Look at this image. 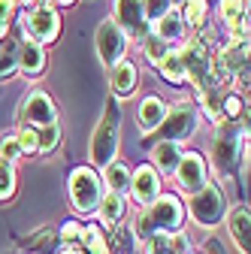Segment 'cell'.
<instances>
[{"instance_id": "1", "label": "cell", "mask_w": 251, "mask_h": 254, "mask_svg": "<svg viewBox=\"0 0 251 254\" xmlns=\"http://www.w3.org/2000/svg\"><path fill=\"white\" fill-rule=\"evenodd\" d=\"M245 142H248V124H242V121L218 124V130L212 136V167L221 179L233 176V170L239 164V151Z\"/></svg>"}, {"instance_id": "2", "label": "cell", "mask_w": 251, "mask_h": 254, "mask_svg": "<svg viewBox=\"0 0 251 254\" xmlns=\"http://www.w3.org/2000/svg\"><path fill=\"white\" fill-rule=\"evenodd\" d=\"M118 127H121L118 100L109 97L103 118L94 127V136H91V164L94 167H109L112 161H118Z\"/></svg>"}, {"instance_id": "3", "label": "cell", "mask_w": 251, "mask_h": 254, "mask_svg": "<svg viewBox=\"0 0 251 254\" xmlns=\"http://www.w3.org/2000/svg\"><path fill=\"white\" fill-rule=\"evenodd\" d=\"M67 194H70V206L79 215H94L106 194V185L100 179V173L94 167H76L67 179Z\"/></svg>"}, {"instance_id": "4", "label": "cell", "mask_w": 251, "mask_h": 254, "mask_svg": "<svg viewBox=\"0 0 251 254\" xmlns=\"http://www.w3.org/2000/svg\"><path fill=\"white\" fill-rule=\"evenodd\" d=\"M188 215H191L200 227H218L227 218V197H224L221 185L206 182L197 194H191V200H188Z\"/></svg>"}, {"instance_id": "5", "label": "cell", "mask_w": 251, "mask_h": 254, "mask_svg": "<svg viewBox=\"0 0 251 254\" xmlns=\"http://www.w3.org/2000/svg\"><path fill=\"white\" fill-rule=\"evenodd\" d=\"M21 30H24V40H34L43 49L52 46L61 37V12L55 9V3H40L34 9H27L21 18Z\"/></svg>"}, {"instance_id": "6", "label": "cell", "mask_w": 251, "mask_h": 254, "mask_svg": "<svg viewBox=\"0 0 251 254\" xmlns=\"http://www.w3.org/2000/svg\"><path fill=\"white\" fill-rule=\"evenodd\" d=\"M200 127V112L194 103H176V106H167V115L161 121V127L154 133H161L164 142H188Z\"/></svg>"}, {"instance_id": "7", "label": "cell", "mask_w": 251, "mask_h": 254, "mask_svg": "<svg viewBox=\"0 0 251 254\" xmlns=\"http://www.w3.org/2000/svg\"><path fill=\"white\" fill-rule=\"evenodd\" d=\"M182 67H185V82H191L194 88H203L212 79V49L203 43V37H188L185 46L179 49Z\"/></svg>"}, {"instance_id": "8", "label": "cell", "mask_w": 251, "mask_h": 254, "mask_svg": "<svg viewBox=\"0 0 251 254\" xmlns=\"http://www.w3.org/2000/svg\"><path fill=\"white\" fill-rule=\"evenodd\" d=\"M154 233H179L185 224V203L176 194H161L151 206L142 209Z\"/></svg>"}, {"instance_id": "9", "label": "cell", "mask_w": 251, "mask_h": 254, "mask_svg": "<svg viewBox=\"0 0 251 254\" xmlns=\"http://www.w3.org/2000/svg\"><path fill=\"white\" fill-rule=\"evenodd\" d=\"M94 43H97V55H100V61L106 64L109 70L115 67L118 61H124V55H127V49H130V40L124 37V30H121L112 18L100 21L97 34H94Z\"/></svg>"}, {"instance_id": "10", "label": "cell", "mask_w": 251, "mask_h": 254, "mask_svg": "<svg viewBox=\"0 0 251 254\" xmlns=\"http://www.w3.org/2000/svg\"><path fill=\"white\" fill-rule=\"evenodd\" d=\"M18 121L40 130V127H49L58 121V106L46 91H30L18 106Z\"/></svg>"}, {"instance_id": "11", "label": "cell", "mask_w": 251, "mask_h": 254, "mask_svg": "<svg viewBox=\"0 0 251 254\" xmlns=\"http://www.w3.org/2000/svg\"><path fill=\"white\" fill-rule=\"evenodd\" d=\"M173 176H176V185L185 190V194H197V190L209 182V161H206V154L185 151Z\"/></svg>"}, {"instance_id": "12", "label": "cell", "mask_w": 251, "mask_h": 254, "mask_svg": "<svg viewBox=\"0 0 251 254\" xmlns=\"http://www.w3.org/2000/svg\"><path fill=\"white\" fill-rule=\"evenodd\" d=\"M112 21L124 30L127 40H142L148 34V21L142 12V0H112Z\"/></svg>"}, {"instance_id": "13", "label": "cell", "mask_w": 251, "mask_h": 254, "mask_svg": "<svg viewBox=\"0 0 251 254\" xmlns=\"http://www.w3.org/2000/svg\"><path fill=\"white\" fill-rule=\"evenodd\" d=\"M130 194H133V200L142 209L151 206L154 200L161 197V173L154 167H148V164L133 167V173H130Z\"/></svg>"}, {"instance_id": "14", "label": "cell", "mask_w": 251, "mask_h": 254, "mask_svg": "<svg viewBox=\"0 0 251 254\" xmlns=\"http://www.w3.org/2000/svg\"><path fill=\"white\" fill-rule=\"evenodd\" d=\"M227 230H230V239L236 242V248L242 254H251V212H248V203H239L227 212Z\"/></svg>"}, {"instance_id": "15", "label": "cell", "mask_w": 251, "mask_h": 254, "mask_svg": "<svg viewBox=\"0 0 251 254\" xmlns=\"http://www.w3.org/2000/svg\"><path fill=\"white\" fill-rule=\"evenodd\" d=\"M46 70V49L34 40H21L18 43V73L27 79H40Z\"/></svg>"}, {"instance_id": "16", "label": "cell", "mask_w": 251, "mask_h": 254, "mask_svg": "<svg viewBox=\"0 0 251 254\" xmlns=\"http://www.w3.org/2000/svg\"><path fill=\"white\" fill-rule=\"evenodd\" d=\"M109 82H112V97H115V100H118V97L127 100L130 94L136 91V85H139V70H136V64H130L127 58L118 61L115 67L109 70Z\"/></svg>"}, {"instance_id": "17", "label": "cell", "mask_w": 251, "mask_h": 254, "mask_svg": "<svg viewBox=\"0 0 251 254\" xmlns=\"http://www.w3.org/2000/svg\"><path fill=\"white\" fill-rule=\"evenodd\" d=\"M182 154H185L182 142H164L161 139V142L151 145V167L158 170L161 176H173L179 161H182Z\"/></svg>"}, {"instance_id": "18", "label": "cell", "mask_w": 251, "mask_h": 254, "mask_svg": "<svg viewBox=\"0 0 251 254\" xmlns=\"http://www.w3.org/2000/svg\"><path fill=\"white\" fill-rule=\"evenodd\" d=\"M164 115H167V103L158 97V94H148V97L139 103V109H136V124H139V130H142V133H154V130L161 127Z\"/></svg>"}, {"instance_id": "19", "label": "cell", "mask_w": 251, "mask_h": 254, "mask_svg": "<svg viewBox=\"0 0 251 254\" xmlns=\"http://www.w3.org/2000/svg\"><path fill=\"white\" fill-rule=\"evenodd\" d=\"M130 173H133V167H130V164H124V161H112L109 167H103L100 179H103L106 190H112V194H121V197H127V190H130Z\"/></svg>"}, {"instance_id": "20", "label": "cell", "mask_w": 251, "mask_h": 254, "mask_svg": "<svg viewBox=\"0 0 251 254\" xmlns=\"http://www.w3.org/2000/svg\"><path fill=\"white\" fill-rule=\"evenodd\" d=\"M200 94H197V100H200V115H206L209 121H215V124H221L224 121V115H221V103H224V94H221V88L218 85H212V82H206L203 88H197Z\"/></svg>"}, {"instance_id": "21", "label": "cell", "mask_w": 251, "mask_h": 254, "mask_svg": "<svg viewBox=\"0 0 251 254\" xmlns=\"http://www.w3.org/2000/svg\"><path fill=\"white\" fill-rule=\"evenodd\" d=\"M148 30H151V34H158L164 43H176V40H182V37H185V30H188V27H185V21H182L179 9L173 6L164 18H158V21H154Z\"/></svg>"}, {"instance_id": "22", "label": "cell", "mask_w": 251, "mask_h": 254, "mask_svg": "<svg viewBox=\"0 0 251 254\" xmlns=\"http://www.w3.org/2000/svg\"><path fill=\"white\" fill-rule=\"evenodd\" d=\"M248 21V0H221L218 3V24H224V30H233Z\"/></svg>"}, {"instance_id": "23", "label": "cell", "mask_w": 251, "mask_h": 254, "mask_svg": "<svg viewBox=\"0 0 251 254\" xmlns=\"http://www.w3.org/2000/svg\"><path fill=\"white\" fill-rule=\"evenodd\" d=\"M97 215H100L103 224H121V218L127 215V197L106 190L103 200H100V206H97Z\"/></svg>"}, {"instance_id": "24", "label": "cell", "mask_w": 251, "mask_h": 254, "mask_svg": "<svg viewBox=\"0 0 251 254\" xmlns=\"http://www.w3.org/2000/svg\"><path fill=\"white\" fill-rule=\"evenodd\" d=\"M179 15H182L185 27H194L200 34V30H206V24H209V0H185Z\"/></svg>"}, {"instance_id": "25", "label": "cell", "mask_w": 251, "mask_h": 254, "mask_svg": "<svg viewBox=\"0 0 251 254\" xmlns=\"http://www.w3.org/2000/svg\"><path fill=\"white\" fill-rule=\"evenodd\" d=\"M158 76H161L167 85H182V82H185V67H182L179 49H170V52L164 55V61L158 64Z\"/></svg>"}, {"instance_id": "26", "label": "cell", "mask_w": 251, "mask_h": 254, "mask_svg": "<svg viewBox=\"0 0 251 254\" xmlns=\"http://www.w3.org/2000/svg\"><path fill=\"white\" fill-rule=\"evenodd\" d=\"M18 73V43L0 40V82H6Z\"/></svg>"}, {"instance_id": "27", "label": "cell", "mask_w": 251, "mask_h": 254, "mask_svg": "<svg viewBox=\"0 0 251 254\" xmlns=\"http://www.w3.org/2000/svg\"><path fill=\"white\" fill-rule=\"evenodd\" d=\"M79 248L85 254H109V242H106V233L97 227V224H88L82 227V242Z\"/></svg>"}, {"instance_id": "28", "label": "cell", "mask_w": 251, "mask_h": 254, "mask_svg": "<svg viewBox=\"0 0 251 254\" xmlns=\"http://www.w3.org/2000/svg\"><path fill=\"white\" fill-rule=\"evenodd\" d=\"M106 242H109V254H133L136 251V236L127 224H115L112 239H106Z\"/></svg>"}, {"instance_id": "29", "label": "cell", "mask_w": 251, "mask_h": 254, "mask_svg": "<svg viewBox=\"0 0 251 254\" xmlns=\"http://www.w3.org/2000/svg\"><path fill=\"white\" fill-rule=\"evenodd\" d=\"M170 49H173V46H170V43H164L158 34H151V30L142 37V55H145V61H148V64H154V67H158V64L164 61V55H167Z\"/></svg>"}, {"instance_id": "30", "label": "cell", "mask_w": 251, "mask_h": 254, "mask_svg": "<svg viewBox=\"0 0 251 254\" xmlns=\"http://www.w3.org/2000/svg\"><path fill=\"white\" fill-rule=\"evenodd\" d=\"M15 185H18L15 164L0 161V203H6V200H12V197H15Z\"/></svg>"}, {"instance_id": "31", "label": "cell", "mask_w": 251, "mask_h": 254, "mask_svg": "<svg viewBox=\"0 0 251 254\" xmlns=\"http://www.w3.org/2000/svg\"><path fill=\"white\" fill-rule=\"evenodd\" d=\"M40 151L37 154H52V151H58V145H61V124L55 121V124H49V127H40Z\"/></svg>"}, {"instance_id": "32", "label": "cell", "mask_w": 251, "mask_h": 254, "mask_svg": "<svg viewBox=\"0 0 251 254\" xmlns=\"http://www.w3.org/2000/svg\"><path fill=\"white\" fill-rule=\"evenodd\" d=\"M15 136H18L21 154H37V151H40V133H37V127H27V124H21L18 130H15Z\"/></svg>"}, {"instance_id": "33", "label": "cell", "mask_w": 251, "mask_h": 254, "mask_svg": "<svg viewBox=\"0 0 251 254\" xmlns=\"http://www.w3.org/2000/svg\"><path fill=\"white\" fill-rule=\"evenodd\" d=\"M21 154V145H18V136L15 133H0V161H6V164H15Z\"/></svg>"}, {"instance_id": "34", "label": "cell", "mask_w": 251, "mask_h": 254, "mask_svg": "<svg viewBox=\"0 0 251 254\" xmlns=\"http://www.w3.org/2000/svg\"><path fill=\"white\" fill-rule=\"evenodd\" d=\"M170 9H173L170 0H142V12H145V21L148 24H154L158 18H164Z\"/></svg>"}, {"instance_id": "35", "label": "cell", "mask_w": 251, "mask_h": 254, "mask_svg": "<svg viewBox=\"0 0 251 254\" xmlns=\"http://www.w3.org/2000/svg\"><path fill=\"white\" fill-rule=\"evenodd\" d=\"M58 236H61V242H64V248H76L82 242V224H79V221H67Z\"/></svg>"}, {"instance_id": "36", "label": "cell", "mask_w": 251, "mask_h": 254, "mask_svg": "<svg viewBox=\"0 0 251 254\" xmlns=\"http://www.w3.org/2000/svg\"><path fill=\"white\" fill-rule=\"evenodd\" d=\"M15 18V0H0V40H6Z\"/></svg>"}, {"instance_id": "37", "label": "cell", "mask_w": 251, "mask_h": 254, "mask_svg": "<svg viewBox=\"0 0 251 254\" xmlns=\"http://www.w3.org/2000/svg\"><path fill=\"white\" fill-rule=\"evenodd\" d=\"M203 254H227V251H224V245L218 242V239H209V245H206V251H203Z\"/></svg>"}, {"instance_id": "38", "label": "cell", "mask_w": 251, "mask_h": 254, "mask_svg": "<svg viewBox=\"0 0 251 254\" xmlns=\"http://www.w3.org/2000/svg\"><path fill=\"white\" fill-rule=\"evenodd\" d=\"M21 3H24V9H34V6H40V3H46V0H21ZM49 3H52V0H49Z\"/></svg>"}, {"instance_id": "39", "label": "cell", "mask_w": 251, "mask_h": 254, "mask_svg": "<svg viewBox=\"0 0 251 254\" xmlns=\"http://www.w3.org/2000/svg\"><path fill=\"white\" fill-rule=\"evenodd\" d=\"M61 254H85V251H82V248L76 245V248H64V251H61Z\"/></svg>"}, {"instance_id": "40", "label": "cell", "mask_w": 251, "mask_h": 254, "mask_svg": "<svg viewBox=\"0 0 251 254\" xmlns=\"http://www.w3.org/2000/svg\"><path fill=\"white\" fill-rule=\"evenodd\" d=\"M52 3H58V6H73L76 0H52Z\"/></svg>"}, {"instance_id": "41", "label": "cell", "mask_w": 251, "mask_h": 254, "mask_svg": "<svg viewBox=\"0 0 251 254\" xmlns=\"http://www.w3.org/2000/svg\"><path fill=\"white\" fill-rule=\"evenodd\" d=\"M191 254H203V251H191Z\"/></svg>"}, {"instance_id": "42", "label": "cell", "mask_w": 251, "mask_h": 254, "mask_svg": "<svg viewBox=\"0 0 251 254\" xmlns=\"http://www.w3.org/2000/svg\"><path fill=\"white\" fill-rule=\"evenodd\" d=\"M170 3H173V6H176V0H170Z\"/></svg>"}]
</instances>
